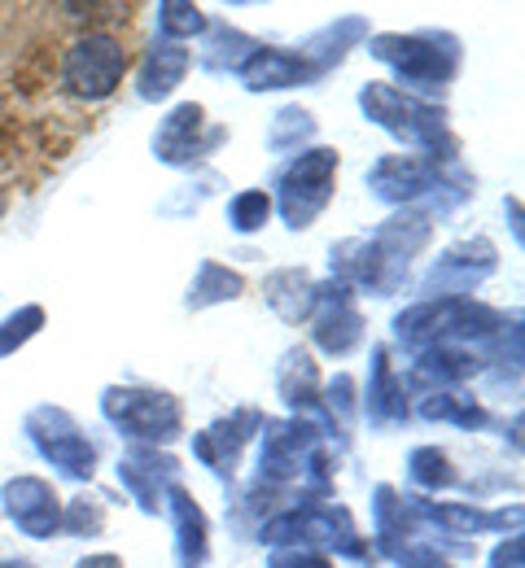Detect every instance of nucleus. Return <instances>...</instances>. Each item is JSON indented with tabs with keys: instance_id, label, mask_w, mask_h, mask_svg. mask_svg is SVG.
<instances>
[{
	"instance_id": "nucleus-1",
	"label": "nucleus",
	"mask_w": 525,
	"mask_h": 568,
	"mask_svg": "<svg viewBox=\"0 0 525 568\" xmlns=\"http://www.w3.org/2000/svg\"><path fill=\"white\" fill-rule=\"evenodd\" d=\"M333 175H337V153L333 149L299 153V162L281 180V206H285L290 227H306L315 214L324 211V202L333 197Z\"/></svg>"
},
{
	"instance_id": "nucleus-2",
	"label": "nucleus",
	"mask_w": 525,
	"mask_h": 568,
	"mask_svg": "<svg viewBox=\"0 0 525 568\" xmlns=\"http://www.w3.org/2000/svg\"><path fill=\"white\" fill-rule=\"evenodd\" d=\"M364 110L373 114L381 128L398 132L403 141L430 144V149H438V141H443V114L430 110V105H416L412 97H403V92L390 88V83H373V88L364 92Z\"/></svg>"
},
{
	"instance_id": "nucleus-3",
	"label": "nucleus",
	"mask_w": 525,
	"mask_h": 568,
	"mask_svg": "<svg viewBox=\"0 0 525 568\" xmlns=\"http://www.w3.org/2000/svg\"><path fill=\"white\" fill-rule=\"evenodd\" d=\"M128 71V53L119 40L110 36H88L79 40L67 58V83L75 88L79 97H110L114 83Z\"/></svg>"
},
{
	"instance_id": "nucleus-4",
	"label": "nucleus",
	"mask_w": 525,
	"mask_h": 568,
	"mask_svg": "<svg viewBox=\"0 0 525 568\" xmlns=\"http://www.w3.org/2000/svg\"><path fill=\"white\" fill-rule=\"evenodd\" d=\"M105 416L132 437H158V442L175 437V428H180V407L166 394H145V389H123V394L110 389Z\"/></svg>"
},
{
	"instance_id": "nucleus-5",
	"label": "nucleus",
	"mask_w": 525,
	"mask_h": 568,
	"mask_svg": "<svg viewBox=\"0 0 525 568\" xmlns=\"http://www.w3.org/2000/svg\"><path fill=\"white\" fill-rule=\"evenodd\" d=\"M4 503H9V516L18 520V529H27L31 538H49L58 525H62V511H58V498L44 481L36 477H22L4 490Z\"/></svg>"
},
{
	"instance_id": "nucleus-6",
	"label": "nucleus",
	"mask_w": 525,
	"mask_h": 568,
	"mask_svg": "<svg viewBox=\"0 0 525 568\" xmlns=\"http://www.w3.org/2000/svg\"><path fill=\"white\" fill-rule=\"evenodd\" d=\"M376 58L390 62L394 71L403 74V83H438L455 71V62H443L438 49H430V40H376Z\"/></svg>"
},
{
	"instance_id": "nucleus-7",
	"label": "nucleus",
	"mask_w": 525,
	"mask_h": 568,
	"mask_svg": "<svg viewBox=\"0 0 525 568\" xmlns=\"http://www.w3.org/2000/svg\"><path fill=\"white\" fill-rule=\"evenodd\" d=\"M53 425H58V433L49 428V433H36V442H40V450L58 464V468H67L71 477H92V464H97V455H92V446H88V437L79 433L62 412H53Z\"/></svg>"
},
{
	"instance_id": "nucleus-8",
	"label": "nucleus",
	"mask_w": 525,
	"mask_h": 568,
	"mask_svg": "<svg viewBox=\"0 0 525 568\" xmlns=\"http://www.w3.org/2000/svg\"><path fill=\"white\" fill-rule=\"evenodd\" d=\"M245 83L250 88H290V83H302L311 79V67H306V53H285V49H254L250 62L241 67Z\"/></svg>"
},
{
	"instance_id": "nucleus-9",
	"label": "nucleus",
	"mask_w": 525,
	"mask_h": 568,
	"mask_svg": "<svg viewBox=\"0 0 525 568\" xmlns=\"http://www.w3.org/2000/svg\"><path fill=\"white\" fill-rule=\"evenodd\" d=\"M198 132H202V105H180V110L162 123V132H158V158H166V162H189V158H198V153H202Z\"/></svg>"
},
{
	"instance_id": "nucleus-10",
	"label": "nucleus",
	"mask_w": 525,
	"mask_h": 568,
	"mask_svg": "<svg viewBox=\"0 0 525 568\" xmlns=\"http://www.w3.org/2000/svg\"><path fill=\"white\" fill-rule=\"evenodd\" d=\"M171 511H175V542H180V565L198 568L206 560V520L193 507L184 490H171Z\"/></svg>"
},
{
	"instance_id": "nucleus-11",
	"label": "nucleus",
	"mask_w": 525,
	"mask_h": 568,
	"mask_svg": "<svg viewBox=\"0 0 525 568\" xmlns=\"http://www.w3.org/2000/svg\"><path fill=\"white\" fill-rule=\"evenodd\" d=\"M189 71V53L184 49H175V44H153V53L145 58V67H141V97H166L175 83H180V74Z\"/></svg>"
},
{
	"instance_id": "nucleus-12",
	"label": "nucleus",
	"mask_w": 525,
	"mask_h": 568,
	"mask_svg": "<svg viewBox=\"0 0 525 568\" xmlns=\"http://www.w3.org/2000/svg\"><path fill=\"white\" fill-rule=\"evenodd\" d=\"M315 342H320L324 351H333V355H346V351L360 342V315L351 311V297H337V306L320 320Z\"/></svg>"
},
{
	"instance_id": "nucleus-13",
	"label": "nucleus",
	"mask_w": 525,
	"mask_h": 568,
	"mask_svg": "<svg viewBox=\"0 0 525 568\" xmlns=\"http://www.w3.org/2000/svg\"><path fill=\"white\" fill-rule=\"evenodd\" d=\"M241 293V276H232L224 267H215V263H206L202 267V281L193 284V306H206V302H220V297H236Z\"/></svg>"
},
{
	"instance_id": "nucleus-14",
	"label": "nucleus",
	"mask_w": 525,
	"mask_h": 568,
	"mask_svg": "<svg viewBox=\"0 0 525 568\" xmlns=\"http://www.w3.org/2000/svg\"><path fill=\"white\" fill-rule=\"evenodd\" d=\"M430 420H460V425H482V407L473 398H451V394H434L425 403Z\"/></svg>"
},
{
	"instance_id": "nucleus-15",
	"label": "nucleus",
	"mask_w": 525,
	"mask_h": 568,
	"mask_svg": "<svg viewBox=\"0 0 525 568\" xmlns=\"http://www.w3.org/2000/svg\"><path fill=\"white\" fill-rule=\"evenodd\" d=\"M272 211V202H267V193H241L228 214H232V227L236 232H254V227H263V219Z\"/></svg>"
},
{
	"instance_id": "nucleus-16",
	"label": "nucleus",
	"mask_w": 525,
	"mask_h": 568,
	"mask_svg": "<svg viewBox=\"0 0 525 568\" xmlns=\"http://www.w3.org/2000/svg\"><path fill=\"white\" fill-rule=\"evenodd\" d=\"M40 324H44V311H40V306H27L22 315H13V320L4 324V333H0V355H9V351H13V342L22 346Z\"/></svg>"
},
{
	"instance_id": "nucleus-17",
	"label": "nucleus",
	"mask_w": 525,
	"mask_h": 568,
	"mask_svg": "<svg viewBox=\"0 0 525 568\" xmlns=\"http://www.w3.org/2000/svg\"><path fill=\"white\" fill-rule=\"evenodd\" d=\"M412 477H416L421 486H447L451 481L447 459H443L438 450H416V455H412Z\"/></svg>"
},
{
	"instance_id": "nucleus-18",
	"label": "nucleus",
	"mask_w": 525,
	"mask_h": 568,
	"mask_svg": "<svg viewBox=\"0 0 525 568\" xmlns=\"http://www.w3.org/2000/svg\"><path fill=\"white\" fill-rule=\"evenodd\" d=\"M162 31L166 36H193V31H202V13L193 4H162Z\"/></svg>"
},
{
	"instance_id": "nucleus-19",
	"label": "nucleus",
	"mask_w": 525,
	"mask_h": 568,
	"mask_svg": "<svg viewBox=\"0 0 525 568\" xmlns=\"http://www.w3.org/2000/svg\"><path fill=\"white\" fill-rule=\"evenodd\" d=\"M290 568H329V560H320V556H299Z\"/></svg>"
},
{
	"instance_id": "nucleus-20",
	"label": "nucleus",
	"mask_w": 525,
	"mask_h": 568,
	"mask_svg": "<svg viewBox=\"0 0 525 568\" xmlns=\"http://www.w3.org/2000/svg\"><path fill=\"white\" fill-rule=\"evenodd\" d=\"M83 568H123V565H119L114 556H97V560H88Z\"/></svg>"
}]
</instances>
